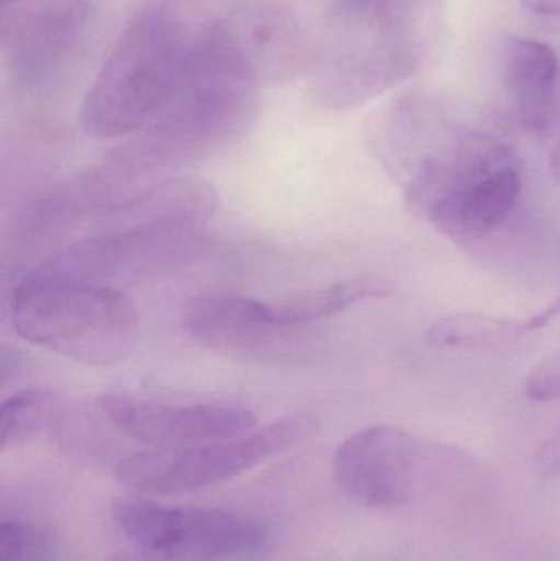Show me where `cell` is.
Returning <instances> with one entry per match:
<instances>
[{
	"instance_id": "obj_16",
	"label": "cell",
	"mask_w": 560,
	"mask_h": 561,
	"mask_svg": "<svg viewBox=\"0 0 560 561\" xmlns=\"http://www.w3.org/2000/svg\"><path fill=\"white\" fill-rule=\"evenodd\" d=\"M519 193L522 173L513 161L437 206L427 220L456 242L483 239L505 222Z\"/></svg>"
},
{
	"instance_id": "obj_18",
	"label": "cell",
	"mask_w": 560,
	"mask_h": 561,
	"mask_svg": "<svg viewBox=\"0 0 560 561\" xmlns=\"http://www.w3.org/2000/svg\"><path fill=\"white\" fill-rule=\"evenodd\" d=\"M536 332L532 316L525 319L489 316V313H454L437 320L431 329V342L450 348H493L518 342Z\"/></svg>"
},
{
	"instance_id": "obj_11",
	"label": "cell",
	"mask_w": 560,
	"mask_h": 561,
	"mask_svg": "<svg viewBox=\"0 0 560 561\" xmlns=\"http://www.w3.org/2000/svg\"><path fill=\"white\" fill-rule=\"evenodd\" d=\"M420 445L403 428L372 425L339 445L332 461L339 488L361 506L391 511L413 490Z\"/></svg>"
},
{
	"instance_id": "obj_12",
	"label": "cell",
	"mask_w": 560,
	"mask_h": 561,
	"mask_svg": "<svg viewBox=\"0 0 560 561\" xmlns=\"http://www.w3.org/2000/svg\"><path fill=\"white\" fill-rule=\"evenodd\" d=\"M513 161V151L496 138L454 131L423 154L404 186V203L427 219L437 206Z\"/></svg>"
},
{
	"instance_id": "obj_22",
	"label": "cell",
	"mask_w": 560,
	"mask_h": 561,
	"mask_svg": "<svg viewBox=\"0 0 560 561\" xmlns=\"http://www.w3.org/2000/svg\"><path fill=\"white\" fill-rule=\"evenodd\" d=\"M102 561H171L163 553L158 550L148 549V547L137 546L130 549L121 550V552L114 553V556L107 557Z\"/></svg>"
},
{
	"instance_id": "obj_14",
	"label": "cell",
	"mask_w": 560,
	"mask_h": 561,
	"mask_svg": "<svg viewBox=\"0 0 560 561\" xmlns=\"http://www.w3.org/2000/svg\"><path fill=\"white\" fill-rule=\"evenodd\" d=\"M219 209L213 183L197 176L164 178L101 216V232L130 227L207 226Z\"/></svg>"
},
{
	"instance_id": "obj_24",
	"label": "cell",
	"mask_w": 560,
	"mask_h": 561,
	"mask_svg": "<svg viewBox=\"0 0 560 561\" xmlns=\"http://www.w3.org/2000/svg\"><path fill=\"white\" fill-rule=\"evenodd\" d=\"M523 9L539 16H559L560 0H519Z\"/></svg>"
},
{
	"instance_id": "obj_4",
	"label": "cell",
	"mask_w": 560,
	"mask_h": 561,
	"mask_svg": "<svg viewBox=\"0 0 560 561\" xmlns=\"http://www.w3.org/2000/svg\"><path fill=\"white\" fill-rule=\"evenodd\" d=\"M187 49L239 62L260 84L292 78L305 56L298 15L282 0H155Z\"/></svg>"
},
{
	"instance_id": "obj_7",
	"label": "cell",
	"mask_w": 560,
	"mask_h": 561,
	"mask_svg": "<svg viewBox=\"0 0 560 561\" xmlns=\"http://www.w3.org/2000/svg\"><path fill=\"white\" fill-rule=\"evenodd\" d=\"M318 421L286 415L242 437L184 448H150L117 465L118 480L138 493L178 494L232 480L275 455L309 440Z\"/></svg>"
},
{
	"instance_id": "obj_5",
	"label": "cell",
	"mask_w": 560,
	"mask_h": 561,
	"mask_svg": "<svg viewBox=\"0 0 560 561\" xmlns=\"http://www.w3.org/2000/svg\"><path fill=\"white\" fill-rule=\"evenodd\" d=\"M209 249L207 226L170 224L107 230L59 250L33 275L122 290L183 272Z\"/></svg>"
},
{
	"instance_id": "obj_20",
	"label": "cell",
	"mask_w": 560,
	"mask_h": 561,
	"mask_svg": "<svg viewBox=\"0 0 560 561\" xmlns=\"http://www.w3.org/2000/svg\"><path fill=\"white\" fill-rule=\"evenodd\" d=\"M525 392L535 402H552L560 398V350L529 371Z\"/></svg>"
},
{
	"instance_id": "obj_8",
	"label": "cell",
	"mask_w": 560,
	"mask_h": 561,
	"mask_svg": "<svg viewBox=\"0 0 560 561\" xmlns=\"http://www.w3.org/2000/svg\"><path fill=\"white\" fill-rule=\"evenodd\" d=\"M112 516L132 542L171 561H249L268 546L262 523L230 511L124 497L112 504Z\"/></svg>"
},
{
	"instance_id": "obj_9",
	"label": "cell",
	"mask_w": 560,
	"mask_h": 561,
	"mask_svg": "<svg viewBox=\"0 0 560 561\" xmlns=\"http://www.w3.org/2000/svg\"><path fill=\"white\" fill-rule=\"evenodd\" d=\"M94 12V0H16L2 7L7 71L23 85L49 81L78 48Z\"/></svg>"
},
{
	"instance_id": "obj_26",
	"label": "cell",
	"mask_w": 560,
	"mask_h": 561,
	"mask_svg": "<svg viewBox=\"0 0 560 561\" xmlns=\"http://www.w3.org/2000/svg\"><path fill=\"white\" fill-rule=\"evenodd\" d=\"M16 2V0H0V3H2V7L9 5V3Z\"/></svg>"
},
{
	"instance_id": "obj_23",
	"label": "cell",
	"mask_w": 560,
	"mask_h": 561,
	"mask_svg": "<svg viewBox=\"0 0 560 561\" xmlns=\"http://www.w3.org/2000/svg\"><path fill=\"white\" fill-rule=\"evenodd\" d=\"M398 0H334V7L352 12H380L395 5Z\"/></svg>"
},
{
	"instance_id": "obj_6",
	"label": "cell",
	"mask_w": 560,
	"mask_h": 561,
	"mask_svg": "<svg viewBox=\"0 0 560 561\" xmlns=\"http://www.w3.org/2000/svg\"><path fill=\"white\" fill-rule=\"evenodd\" d=\"M414 69L398 10L358 13L332 7L315 68L319 104L335 111L358 107L400 85Z\"/></svg>"
},
{
	"instance_id": "obj_25",
	"label": "cell",
	"mask_w": 560,
	"mask_h": 561,
	"mask_svg": "<svg viewBox=\"0 0 560 561\" xmlns=\"http://www.w3.org/2000/svg\"><path fill=\"white\" fill-rule=\"evenodd\" d=\"M551 170L552 174L560 180V137L558 144H556L555 151H552Z\"/></svg>"
},
{
	"instance_id": "obj_3",
	"label": "cell",
	"mask_w": 560,
	"mask_h": 561,
	"mask_svg": "<svg viewBox=\"0 0 560 561\" xmlns=\"http://www.w3.org/2000/svg\"><path fill=\"white\" fill-rule=\"evenodd\" d=\"M184 46L171 23L148 5L125 28L95 76L81 111L94 138L135 135L164 107L181 72Z\"/></svg>"
},
{
	"instance_id": "obj_2",
	"label": "cell",
	"mask_w": 560,
	"mask_h": 561,
	"mask_svg": "<svg viewBox=\"0 0 560 561\" xmlns=\"http://www.w3.org/2000/svg\"><path fill=\"white\" fill-rule=\"evenodd\" d=\"M10 320L25 342L99 368L125 362L141 333L140 313L124 290L33 273L13 290Z\"/></svg>"
},
{
	"instance_id": "obj_1",
	"label": "cell",
	"mask_w": 560,
	"mask_h": 561,
	"mask_svg": "<svg viewBox=\"0 0 560 561\" xmlns=\"http://www.w3.org/2000/svg\"><path fill=\"white\" fill-rule=\"evenodd\" d=\"M260 85L233 59L187 49L164 107L104 163L128 186L147 190L168 171L242 138L259 112Z\"/></svg>"
},
{
	"instance_id": "obj_10",
	"label": "cell",
	"mask_w": 560,
	"mask_h": 561,
	"mask_svg": "<svg viewBox=\"0 0 560 561\" xmlns=\"http://www.w3.org/2000/svg\"><path fill=\"white\" fill-rule=\"evenodd\" d=\"M117 431L151 448H184L242 437L259 428L252 409L233 402L171 404L127 394L98 399Z\"/></svg>"
},
{
	"instance_id": "obj_15",
	"label": "cell",
	"mask_w": 560,
	"mask_h": 561,
	"mask_svg": "<svg viewBox=\"0 0 560 561\" xmlns=\"http://www.w3.org/2000/svg\"><path fill=\"white\" fill-rule=\"evenodd\" d=\"M500 68L519 124L532 131L548 128L555 115L560 76L555 49L539 39L508 36L503 43Z\"/></svg>"
},
{
	"instance_id": "obj_19",
	"label": "cell",
	"mask_w": 560,
	"mask_h": 561,
	"mask_svg": "<svg viewBox=\"0 0 560 561\" xmlns=\"http://www.w3.org/2000/svg\"><path fill=\"white\" fill-rule=\"evenodd\" d=\"M61 401L56 392L30 388L3 401L0 408V450L25 444L45 431L58 415Z\"/></svg>"
},
{
	"instance_id": "obj_21",
	"label": "cell",
	"mask_w": 560,
	"mask_h": 561,
	"mask_svg": "<svg viewBox=\"0 0 560 561\" xmlns=\"http://www.w3.org/2000/svg\"><path fill=\"white\" fill-rule=\"evenodd\" d=\"M25 527L13 520H3L0 526V561H20L25 556Z\"/></svg>"
},
{
	"instance_id": "obj_17",
	"label": "cell",
	"mask_w": 560,
	"mask_h": 561,
	"mask_svg": "<svg viewBox=\"0 0 560 561\" xmlns=\"http://www.w3.org/2000/svg\"><path fill=\"white\" fill-rule=\"evenodd\" d=\"M395 293L397 287L390 279L378 275H364L268 302L279 329L293 333L309 323L339 316L365 300L387 299Z\"/></svg>"
},
{
	"instance_id": "obj_13",
	"label": "cell",
	"mask_w": 560,
	"mask_h": 561,
	"mask_svg": "<svg viewBox=\"0 0 560 561\" xmlns=\"http://www.w3.org/2000/svg\"><path fill=\"white\" fill-rule=\"evenodd\" d=\"M184 330L199 345L233 358L260 355L286 333L276 325L268 300L230 293L196 297L186 307Z\"/></svg>"
}]
</instances>
